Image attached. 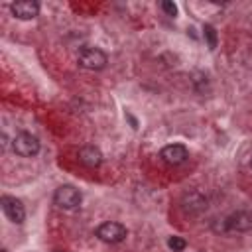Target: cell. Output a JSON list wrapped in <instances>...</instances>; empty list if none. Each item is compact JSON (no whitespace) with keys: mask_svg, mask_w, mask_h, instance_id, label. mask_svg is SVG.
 <instances>
[{"mask_svg":"<svg viewBox=\"0 0 252 252\" xmlns=\"http://www.w3.org/2000/svg\"><path fill=\"white\" fill-rule=\"evenodd\" d=\"M77 61L83 69H89V71H100L106 67L108 63V57L102 49L98 47H83L77 55Z\"/></svg>","mask_w":252,"mask_h":252,"instance_id":"obj_1","label":"cell"},{"mask_svg":"<svg viewBox=\"0 0 252 252\" xmlns=\"http://www.w3.org/2000/svg\"><path fill=\"white\" fill-rule=\"evenodd\" d=\"M53 201H55V205H57L59 209H63V211H75V209H79V205H81V201H83V195H81V191H79L77 187H73V185H61V187L55 189Z\"/></svg>","mask_w":252,"mask_h":252,"instance_id":"obj_2","label":"cell"},{"mask_svg":"<svg viewBox=\"0 0 252 252\" xmlns=\"http://www.w3.org/2000/svg\"><path fill=\"white\" fill-rule=\"evenodd\" d=\"M12 148L22 158H33L39 152V140L28 132H20L12 142Z\"/></svg>","mask_w":252,"mask_h":252,"instance_id":"obj_3","label":"cell"},{"mask_svg":"<svg viewBox=\"0 0 252 252\" xmlns=\"http://www.w3.org/2000/svg\"><path fill=\"white\" fill-rule=\"evenodd\" d=\"M128 230L124 224L120 222H114V220H108V222H102L98 228H96V236L102 240V242H108V244H116V242H122L126 238Z\"/></svg>","mask_w":252,"mask_h":252,"instance_id":"obj_4","label":"cell"},{"mask_svg":"<svg viewBox=\"0 0 252 252\" xmlns=\"http://www.w3.org/2000/svg\"><path fill=\"white\" fill-rule=\"evenodd\" d=\"M0 205H2V211H4V215L8 217L10 222H14V224H22V222H24V219H26V209H24V205H22L20 199L10 197V195H2Z\"/></svg>","mask_w":252,"mask_h":252,"instance_id":"obj_5","label":"cell"},{"mask_svg":"<svg viewBox=\"0 0 252 252\" xmlns=\"http://www.w3.org/2000/svg\"><path fill=\"white\" fill-rule=\"evenodd\" d=\"M250 228H252V213L248 211H236L224 219L226 232H248Z\"/></svg>","mask_w":252,"mask_h":252,"instance_id":"obj_6","label":"cell"},{"mask_svg":"<svg viewBox=\"0 0 252 252\" xmlns=\"http://www.w3.org/2000/svg\"><path fill=\"white\" fill-rule=\"evenodd\" d=\"M159 156H161V159H163L165 163H169V165H179V163H183V161L187 159L189 152H187V148H185L183 144H169V146L161 148Z\"/></svg>","mask_w":252,"mask_h":252,"instance_id":"obj_7","label":"cell"},{"mask_svg":"<svg viewBox=\"0 0 252 252\" xmlns=\"http://www.w3.org/2000/svg\"><path fill=\"white\" fill-rule=\"evenodd\" d=\"M10 10L18 20H33L39 12V4L33 0H18L10 6Z\"/></svg>","mask_w":252,"mask_h":252,"instance_id":"obj_8","label":"cell"},{"mask_svg":"<svg viewBox=\"0 0 252 252\" xmlns=\"http://www.w3.org/2000/svg\"><path fill=\"white\" fill-rule=\"evenodd\" d=\"M77 158H79V161L83 163V165H87V167H98L100 163H102V152L96 148V146H83L81 150H79V154H77Z\"/></svg>","mask_w":252,"mask_h":252,"instance_id":"obj_9","label":"cell"},{"mask_svg":"<svg viewBox=\"0 0 252 252\" xmlns=\"http://www.w3.org/2000/svg\"><path fill=\"white\" fill-rule=\"evenodd\" d=\"M183 207L189 213H201L203 209H207V199L199 191H191L183 197Z\"/></svg>","mask_w":252,"mask_h":252,"instance_id":"obj_10","label":"cell"},{"mask_svg":"<svg viewBox=\"0 0 252 252\" xmlns=\"http://www.w3.org/2000/svg\"><path fill=\"white\" fill-rule=\"evenodd\" d=\"M167 246H169L173 252H181V250H185L187 242H185L183 238H179V236H169V238H167Z\"/></svg>","mask_w":252,"mask_h":252,"instance_id":"obj_11","label":"cell"},{"mask_svg":"<svg viewBox=\"0 0 252 252\" xmlns=\"http://www.w3.org/2000/svg\"><path fill=\"white\" fill-rule=\"evenodd\" d=\"M203 32H205V37H207L209 47H211V49H215V47H217V32H215V28L207 24V26L203 28Z\"/></svg>","mask_w":252,"mask_h":252,"instance_id":"obj_12","label":"cell"},{"mask_svg":"<svg viewBox=\"0 0 252 252\" xmlns=\"http://www.w3.org/2000/svg\"><path fill=\"white\" fill-rule=\"evenodd\" d=\"M161 10H163L167 16H177V6H175L173 2H169V0H163V2H161Z\"/></svg>","mask_w":252,"mask_h":252,"instance_id":"obj_13","label":"cell"},{"mask_svg":"<svg viewBox=\"0 0 252 252\" xmlns=\"http://www.w3.org/2000/svg\"><path fill=\"white\" fill-rule=\"evenodd\" d=\"M250 167H252V161H250Z\"/></svg>","mask_w":252,"mask_h":252,"instance_id":"obj_14","label":"cell"}]
</instances>
